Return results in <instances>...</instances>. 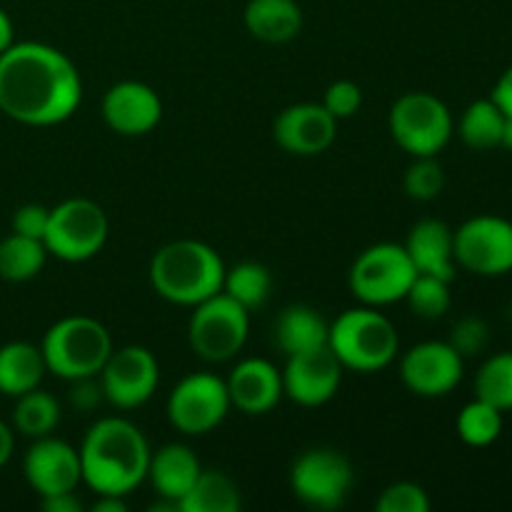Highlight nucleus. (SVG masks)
<instances>
[{
	"instance_id": "2eb2a0df",
	"label": "nucleus",
	"mask_w": 512,
	"mask_h": 512,
	"mask_svg": "<svg viewBox=\"0 0 512 512\" xmlns=\"http://www.w3.org/2000/svg\"><path fill=\"white\" fill-rule=\"evenodd\" d=\"M343 365L335 358L330 345L288 355L283 370V393L303 408H318L328 403L340 388Z\"/></svg>"
},
{
	"instance_id": "0eeeda50",
	"label": "nucleus",
	"mask_w": 512,
	"mask_h": 512,
	"mask_svg": "<svg viewBox=\"0 0 512 512\" xmlns=\"http://www.w3.org/2000/svg\"><path fill=\"white\" fill-rule=\"evenodd\" d=\"M108 240V215L88 198H70L50 210L45 250L65 263H83L98 255Z\"/></svg>"
},
{
	"instance_id": "7ed1b4c3",
	"label": "nucleus",
	"mask_w": 512,
	"mask_h": 512,
	"mask_svg": "<svg viewBox=\"0 0 512 512\" xmlns=\"http://www.w3.org/2000/svg\"><path fill=\"white\" fill-rule=\"evenodd\" d=\"M225 265L200 240H173L153 255L150 283L160 298L175 305H198L223 290Z\"/></svg>"
},
{
	"instance_id": "6ab92c4d",
	"label": "nucleus",
	"mask_w": 512,
	"mask_h": 512,
	"mask_svg": "<svg viewBox=\"0 0 512 512\" xmlns=\"http://www.w3.org/2000/svg\"><path fill=\"white\" fill-rule=\"evenodd\" d=\"M225 385L230 405L245 415L270 413L283 398V373L263 358H248L235 365Z\"/></svg>"
},
{
	"instance_id": "c85d7f7f",
	"label": "nucleus",
	"mask_w": 512,
	"mask_h": 512,
	"mask_svg": "<svg viewBox=\"0 0 512 512\" xmlns=\"http://www.w3.org/2000/svg\"><path fill=\"white\" fill-rule=\"evenodd\" d=\"M270 288H273V275L265 265L253 263H238L235 268L225 270L223 293L238 300L245 310H255L270 298Z\"/></svg>"
},
{
	"instance_id": "c9c22d12",
	"label": "nucleus",
	"mask_w": 512,
	"mask_h": 512,
	"mask_svg": "<svg viewBox=\"0 0 512 512\" xmlns=\"http://www.w3.org/2000/svg\"><path fill=\"white\" fill-rule=\"evenodd\" d=\"M360 105H363V93H360L358 85L350 83V80H338V83H333L325 90L323 108L328 110L335 120L355 115L360 110Z\"/></svg>"
},
{
	"instance_id": "a211bd4d",
	"label": "nucleus",
	"mask_w": 512,
	"mask_h": 512,
	"mask_svg": "<svg viewBox=\"0 0 512 512\" xmlns=\"http://www.w3.org/2000/svg\"><path fill=\"white\" fill-rule=\"evenodd\" d=\"M163 103L150 85L123 80L103 95V118L120 135H145L160 123Z\"/></svg>"
},
{
	"instance_id": "7c9ffc66",
	"label": "nucleus",
	"mask_w": 512,
	"mask_h": 512,
	"mask_svg": "<svg viewBox=\"0 0 512 512\" xmlns=\"http://www.w3.org/2000/svg\"><path fill=\"white\" fill-rule=\"evenodd\" d=\"M475 398L508 413L512 410V353H495L475 375Z\"/></svg>"
},
{
	"instance_id": "f8f14e48",
	"label": "nucleus",
	"mask_w": 512,
	"mask_h": 512,
	"mask_svg": "<svg viewBox=\"0 0 512 512\" xmlns=\"http://www.w3.org/2000/svg\"><path fill=\"white\" fill-rule=\"evenodd\" d=\"M230 410L225 380L213 373H193L180 380L168 398V418L180 433L205 435L223 423Z\"/></svg>"
},
{
	"instance_id": "79ce46f5",
	"label": "nucleus",
	"mask_w": 512,
	"mask_h": 512,
	"mask_svg": "<svg viewBox=\"0 0 512 512\" xmlns=\"http://www.w3.org/2000/svg\"><path fill=\"white\" fill-rule=\"evenodd\" d=\"M10 45H13V23H10L8 13L0 8V53H5Z\"/></svg>"
},
{
	"instance_id": "9b49d317",
	"label": "nucleus",
	"mask_w": 512,
	"mask_h": 512,
	"mask_svg": "<svg viewBox=\"0 0 512 512\" xmlns=\"http://www.w3.org/2000/svg\"><path fill=\"white\" fill-rule=\"evenodd\" d=\"M455 265L483 278L512 270V223L500 215H475L453 233Z\"/></svg>"
},
{
	"instance_id": "39448f33",
	"label": "nucleus",
	"mask_w": 512,
	"mask_h": 512,
	"mask_svg": "<svg viewBox=\"0 0 512 512\" xmlns=\"http://www.w3.org/2000/svg\"><path fill=\"white\" fill-rule=\"evenodd\" d=\"M40 350L50 373L75 380L98 375L113 353V343L103 323L88 315H70L45 333Z\"/></svg>"
},
{
	"instance_id": "58836bf2",
	"label": "nucleus",
	"mask_w": 512,
	"mask_h": 512,
	"mask_svg": "<svg viewBox=\"0 0 512 512\" xmlns=\"http://www.w3.org/2000/svg\"><path fill=\"white\" fill-rule=\"evenodd\" d=\"M490 100H493V103L503 110L505 118H512V65L505 70L503 75H500V80L495 83Z\"/></svg>"
},
{
	"instance_id": "dca6fc26",
	"label": "nucleus",
	"mask_w": 512,
	"mask_h": 512,
	"mask_svg": "<svg viewBox=\"0 0 512 512\" xmlns=\"http://www.w3.org/2000/svg\"><path fill=\"white\" fill-rule=\"evenodd\" d=\"M23 473L30 488L40 498L73 493L80 480H83L78 450L65 443V440L50 438V435L35 438V443L30 445L23 458Z\"/></svg>"
},
{
	"instance_id": "cd10ccee",
	"label": "nucleus",
	"mask_w": 512,
	"mask_h": 512,
	"mask_svg": "<svg viewBox=\"0 0 512 512\" xmlns=\"http://www.w3.org/2000/svg\"><path fill=\"white\" fill-rule=\"evenodd\" d=\"M505 115L493 100H475L465 108L458 123V133L463 143L473 150H493L503 138Z\"/></svg>"
},
{
	"instance_id": "b1692460",
	"label": "nucleus",
	"mask_w": 512,
	"mask_h": 512,
	"mask_svg": "<svg viewBox=\"0 0 512 512\" xmlns=\"http://www.w3.org/2000/svg\"><path fill=\"white\" fill-rule=\"evenodd\" d=\"M330 325L308 305H288L275 320V343L285 355L328 345Z\"/></svg>"
},
{
	"instance_id": "f3484780",
	"label": "nucleus",
	"mask_w": 512,
	"mask_h": 512,
	"mask_svg": "<svg viewBox=\"0 0 512 512\" xmlns=\"http://www.w3.org/2000/svg\"><path fill=\"white\" fill-rule=\"evenodd\" d=\"M338 120L323 103H298L285 108L273 125V135L285 153L318 155L333 145Z\"/></svg>"
},
{
	"instance_id": "423d86ee",
	"label": "nucleus",
	"mask_w": 512,
	"mask_h": 512,
	"mask_svg": "<svg viewBox=\"0 0 512 512\" xmlns=\"http://www.w3.org/2000/svg\"><path fill=\"white\" fill-rule=\"evenodd\" d=\"M415 275L418 270H415L405 245L378 243L370 245L355 258L348 283L355 298L378 308V305L405 300Z\"/></svg>"
},
{
	"instance_id": "20e7f679",
	"label": "nucleus",
	"mask_w": 512,
	"mask_h": 512,
	"mask_svg": "<svg viewBox=\"0 0 512 512\" xmlns=\"http://www.w3.org/2000/svg\"><path fill=\"white\" fill-rule=\"evenodd\" d=\"M328 345L343 368L375 373L388 368L398 355V330L373 305L353 308L330 325Z\"/></svg>"
},
{
	"instance_id": "9d476101",
	"label": "nucleus",
	"mask_w": 512,
	"mask_h": 512,
	"mask_svg": "<svg viewBox=\"0 0 512 512\" xmlns=\"http://www.w3.org/2000/svg\"><path fill=\"white\" fill-rule=\"evenodd\" d=\"M295 498L313 510H338L353 488V465L333 448L305 450L290 468Z\"/></svg>"
},
{
	"instance_id": "c756f323",
	"label": "nucleus",
	"mask_w": 512,
	"mask_h": 512,
	"mask_svg": "<svg viewBox=\"0 0 512 512\" xmlns=\"http://www.w3.org/2000/svg\"><path fill=\"white\" fill-rule=\"evenodd\" d=\"M455 428H458L460 440L465 445H470V448H488L503 433V410L475 398L473 403H468L460 410Z\"/></svg>"
},
{
	"instance_id": "4be33fe9",
	"label": "nucleus",
	"mask_w": 512,
	"mask_h": 512,
	"mask_svg": "<svg viewBox=\"0 0 512 512\" xmlns=\"http://www.w3.org/2000/svg\"><path fill=\"white\" fill-rule=\"evenodd\" d=\"M245 28L263 43H288L303 28V10L295 0H248Z\"/></svg>"
},
{
	"instance_id": "aec40b11",
	"label": "nucleus",
	"mask_w": 512,
	"mask_h": 512,
	"mask_svg": "<svg viewBox=\"0 0 512 512\" xmlns=\"http://www.w3.org/2000/svg\"><path fill=\"white\" fill-rule=\"evenodd\" d=\"M410 260L415 270L435 278H455V253H453V230L443 220L425 218L410 228L405 240Z\"/></svg>"
},
{
	"instance_id": "ea45409f",
	"label": "nucleus",
	"mask_w": 512,
	"mask_h": 512,
	"mask_svg": "<svg viewBox=\"0 0 512 512\" xmlns=\"http://www.w3.org/2000/svg\"><path fill=\"white\" fill-rule=\"evenodd\" d=\"M40 505H43L45 512H80L83 505L75 498L73 493H60L50 495V498H40Z\"/></svg>"
},
{
	"instance_id": "393cba45",
	"label": "nucleus",
	"mask_w": 512,
	"mask_h": 512,
	"mask_svg": "<svg viewBox=\"0 0 512 512\" xmlns=\"http://www.w3.org/2000/svg\"><path fill=\"white\" fill-rule=\"evenodd\" d=\"M243 500L230 475L220 470H200L198 480L178 503L180 512H238Z\"/></svg>"
},
{
	"instance_id": "4c0bfd02",
	"label": "nucleus",
	"mask_w": 512,
	"mask_h": 512,
	"mask_svg": "<svg viewBox=\"0 0 512 512\" xmlns=\"http://www.w3.org/2000/svg\"><path fill=\"white\" fill-rule=\"evenodd\" d=\"M70 383L73 385H70L68 400L75 410H80V413H90V410H95L105 400L103 385H100L98 375L75 378V380H70Z\"/></svg>"
},
{
	"instance_id": "5701e85b",
	"label": "nucleus",
	"mask_w": 512,
	"mask_h": 512,
	"mask_svg": "<svg viewBox=\"0 0 512 512\" xmlns=\"http://www.w3.org/2000/svg\"><path fill=\"white\" fill-rule=\"evenodd\" d=\"M45 370L48 365H45L43 350L35 348L33 343L15 340V343L3 345L0 348V393L18 398L38 388Z\"/></svg>"
},
{
	"instance_id": "37998d69",
	"label": "nucleus",
	"mask_w": 512,
	"mask_h": 512,
	"mask_svg": "<svg viewBox=\"0 0 512 512\" xmlns=\"http://www.w3.org/2000/svg\"><path fill=\"white\" fill-rule=\"evenodd\" d=\"M95 512H123L125 503L120 495H100L98 503L93 505Z\"/></svg>"
},
{
	"instance_id": "473e14b6",
	"label": "nucleus",
	"mask_w": 512,
	"mask_h": 512,
	"mask_svg": "<svg viewBox=\"0 0 512 512\" xmlns=\"http://www.w3.org/2000/svg\"><path fill=\"white\" fill-rule=\"evenodd\" d=\"M403 185L405 193L413 200H420V203L435 200L445 188L443 165L435 160V155H420V158H415L413 165L405 170Z\"/></svg>"
},
{
	"instance_id": "f03ea898",
	"label": "nucleus",
	"mask_w": 512,
	"mask_h": 512,
	"mask_svg": "<svg viewBox=\"0 0 512 512\" xmlns=\"http://www.w3.org/2000/svg\"><path fill=\"white\" fill-rule=\"evenodd\" d=\"M78 455L83 483L98 495L123 498L148 478V440L125 418H103L90 425Z\"/></svg>"
},
{
	"instance_id": "a19ab883",
	"label": "nucleus",
	"mask_w": 512,
	"mask_h": 512,
	"mask_svg": "<svg viewBox=\"0 0 512 512\" xmlns=\"http://www.w3.org/2000/svg\"><path fill=\"white\" fill-rule=\"evenodd\" d=\"M13 443V430L0 420V468H3L10 460V455H13Z\"/></svg>"
},
{
	"instance_id": "4468645a",
	"label": "nucleus",
	"mask_w": 512,
	"mask_h": 512,
	"mask_svg": "<svg viewBox=\"0 0 512 512\" xmlns=\"http://www.w3.org/2000/svg\"><path fill=\"white\" fill-rule=\"evenodd\" d=\"M463 368L465 360L455 353L453 345L428 340L403 355L400 378L405 388L420 398H443L458 388L463 380Z\"/></svg>"
},
{
	"instance_id": "412c9836",
	"label": "nucleus",
	"mask_w": 512,
	"mask_h": 512,
	"mask_svg": "<svg viewBox=\"0 0 512 512\" xmlns=\"http://www.w3.org/2000/svg\"><path fill=\"white\" fill-rule=\"evenodd\" d=\"M200 463L188 445L170 443L163 445L155 455H150L148 478L155 493L168 503L178 505L188 495L200 475Z\"/></svg>"
},
{
	"instance_id": "ddd939ff",
	"label": "nucleus",
	"mask_w": 512,
	"mask_h": 512,
	"mask_svg": "<svg viewBox=\"0 0 512 512\" xmlns=\"http://www.w3.org/2000/svg\"><path fill=\"white\" fill-rule=\"evenodd\" d=\"M98 378L110 405L123 410L140 408L158 388V360L143 345H128L110 353Z\"/></svg>"
},
{
	"instance_id": "c03bdc74",
	"label": "nucleus",
	"mask_w": 512,
	"mask_h": 512,
	"mask_svg": "<svg viewBox=\"0 0 512 512\" xmlns=\"http://www.w3.org/2000/svg\"><path fill=\"white\" fill-rule=\"evenodd\" d=\"M500 145H503V148L512 150V118H505V125H503V138H500Z\"/></svg>"
},
{
	"instance_id": "a878e982",
	"label": "nucleus",
	"mask_w": 512,
	"mask_h": 512,
	"mask_svg": "<svg viewBox=\"0 0 512 512\" xmlns=\"http://www.w3.org/2000/svg\"><path fill=\"white\" fill-rule=\"evenodd\" d=\"M60 423V403L45 390H28L15 398L13 425L25 438H45Z\"/></svg>"
},
{
	"instance_id": "6e6552de",
	"label": "nucleus",
	"mask_w": 512,
	"mask_h": 512,
	"mask_svg": "<svg viewBox=\"0 0 512 512\" xmlns=\"http://www.w3.org/2000/svg\"><path fill=\"white\" fill-rule=\"evenodd\" d=\"M388 125L395 143L413 158L438 155L453 138L448 105L430 93H405L395 100Z\"/></svg>"
},
{
	"instance_id": "f257e3e1",
	"label": "nucleus",
	"mask_w": 512,
	"mask_h": 512,
	"mask_svg": "<svg viewBox=\"0 0 512 512\" xmlns=\"http://www.w3.org/2000/svg\"><path fill=\"white\" fill-rule=\"evenodd\" d=\"M83 98L73 60L45 43H13L0 53V110L23 125L68 120Z\"/></svg>"
},
{
	"instance_id": "f704fd0d",
	"label": "nucleus",
	"mask_w": 512,
	"mask_h": 512,
	"mask_svg": "<svg viewBox=\"0 0 512 512\" xmlns=\"http://www.w3.org/2000/svg\"><path fill=\"white\" fill-rule=\"evenodd\" d=\"M378 512H428L430 500L420 485L415 483H393L380 493Z\"/></svg>"
},
{
	"instance_id": "72a5a7b5",
	"label": "nucleus",
	"mask_w": 512,
	"mask_h": 512,
	"mask_svg": "<svg viewBox=\"0 0 512 512\" xmlns=\"http://www.w3.org/2000/svg\"><path fill=\"white\" fill-rule=\"evenodd\" d=\"M488 340H490L488 323H485L483 318H478V315H465V318H460L458 323L453 325L448 343L453 345L455 353L465 360L483 353V350L488 348Z\"/></svg>"
},
{
	"instance_id": "bb28decb",
	"label": "nucleus",
	"mask_w": 512,
	"mask_h": 512,
	"mask_svg": "<svg viewBox=\"0 0 512 512\" xmlns=\"http://www.w3.org/2000/svg\"><path fill=\"white\" fill-rule=\"evenodd\" d=\"M45 250L43 240L25 238V235H8L0 240V278L10 280V283H25V280L35 278L45 265Z\"/></svg>"
},
{
	"instance_id": "2f4dec72",
	"label": "nucleus",
	"mask_w": 512,
	"mask_h": 512,
	"mask_svg": "<svg viewBox=\"0 0 512 512\" xmlns=\"http://www.w3.org/2000/svg\"><path fill=\"white\" fill-rule=\"evenodd\" d=\"M405 300H408L410 310H413L418 318L423 320L443 318V315L450 310V303H453V298H450V280L418 273L415 275L413 285H410L408 295H405Z\"/></svg>"
},
{
	"instance_id": "e433bc0d",
	"label": "nucleus",
	"mask_w": 512,
	"mask_h": 512,
	"mask_svg": "<svg viewBox=\"0 0 512 512\" xmlns=\"http://www.w3.org/2000/svg\"><path fill=\"white\" fill-rule=\"evenodd\" d=\"M48 220H50V210L43 208V205L38 203L20 205L13 215V233L25 235V238L43 240L45 230H48Z\"/></svg>"
},
{
	"instance_id": "1a4fd4ad",
	"label": "nucleus",
	"mask_w": 512,
	"mask_h": 512,
	"mask_svg": "<svg viewBox=\"0 0 512 512\" xmlns=\"http://www.w3.org/2000/svg\"><path fill=\"white\" fill-rule=\"evenodd\" d=\"M250 310L228 293H215L208 300L195 305V313L188 325V338L195 353L210 363L230 360L248 340Z\"/></svg>"
}]
</instances>
